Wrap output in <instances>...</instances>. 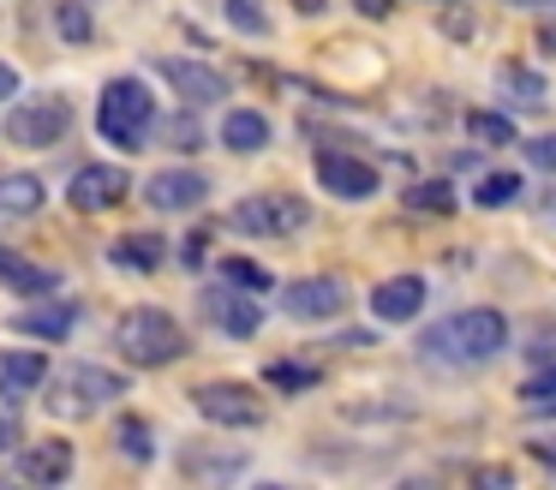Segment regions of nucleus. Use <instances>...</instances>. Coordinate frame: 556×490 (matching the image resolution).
I'll list each match as a JSON object with an SVG mask.
<instances>
[{
	"label": "nucleus",
	"instance_id": "1",
	"mask_svg": "<svg viewBox=\"0 0 556 490\" xmlns=\"http://www.w3.org/2000/svg\"><path fill=\"white\" fill-rule=\"evenodd\" d=\"M425 347H431L437 359H455V365H484V359H496L508 347V317L491 305L455 311V317H443L425 335Z\"/></svg>",
	"mask_w": 556,
	"mask_h": 490
},
{
	"label": "nucleus",
	"instance_id": "2",
	"mask_svg": "<svg viewBox=\"0 0 556 490\" xmlns=\"http://www.w3.org/2000/svg\"><path fill=\"white\" fill-rule=\"evenodd\" d=\"M156 126V96L144 90V78H109L97 96V131L114 150H138Z\"/></svg>",
	"mask_w": 556,
	"mask_h": 490
},
{
	"label": "nucleus",
	"instance_id": "3",
	"mask_svg": "<svg viewBox=\"0 0 556 490\" xmlns=\"http://www.w3.org/2000/svg\"><path fill=\"white\" fill-rule=\"evenodd\" d=\"M121 353H126V365H144V370H156V365H174V359L186 353V329L168 317V311H156V305H138V311H126L121 317Z\"/></svg>",
	"mask_w": 556,
	"mask_h": 490
},
{
	"label": "nucleus",
	"instance_id": "4",
	"mask_svg": "<svg viewBox=\"0 0 556 490\" xmlns=\"http://www.w3.org/2000/svg\"><path fill=\"white\" fill-rule=\"evenodd\" d=\"M228 222L240 227V234H252V239H288V234H300V227L312 222V203L293 198V191H276V198H240Z\"/></svg>",
	"mask_w": 556,
	"mask_h": 490
},
{
	"label": "nucleus",
	"instance_id": "5",
	"mask_svg": "<svg viewBox=\"0 0 556 490\" xmlns=\"http://www.w3.org/2000/svg\"><path fill=\"white\" fill-rule=\"evenodd\" d=\"M192 406L210 418V425H228V430L264 425V394H257L252 382H198Z\"/></svg>",
	"mask_w": 556,
	"mask_h": 490
},
{
	"label": "nucleus",
	"instance_id": "6",
	"mask_svg": "<svg viewBox=\"0 0 556 490\" xmlns=\"http://www.w3.org/2000/svg\"><path fill=\"white\" fill-rule=\"evenodd\" d=\"M66 126H73V102L66 96H30L25 108H13L7 138L25 143V150H49V143L66 138Z\"/></svg>",
	"mask_w": 556,
	"mask_h": 490
},
{
	"label": "nucleus",
	"instance_id": "7",
	"mask_svg": "<svg viewBox=\"0 0 556 490\" xmlns=\"http://www.w3.org/2000/svg\"><path fill=\"white\" fill-rule=\"evenodd\" d=\"M281 311L300 323H336L348 311V287L336 275H305V281H288L281 287Z\"/></svg>",
	"mask_w": 556,
	"mask_h": 490
},
{
	"label": "nucleus",
	"instance_id": "8",
	"mask_svg": "<svg viewBox=\"0 0 556 490\" xmlns=\"http://www.w3.org/2000/svg\"><path fill=\"white\" fill-rule=\"evenodd\" d=\"M126 394V382L114 377V370H102V365H73L61 377V394H54V413H97V406H109V401H121Z\"/></svg>",
	"mask_w": 556,
	"mask_h": 490
},
{
	"label": "nucleus",
	"instance_id": "9",
	"mask_svg": "<svg viewBox=\"0 0 556 490\" xmlns=\"http://www.w3.org/2000/svg\"><path fill=\"white\" fill-rule=\"evenodd\" d=\"M126 191H132V179H126V167H109V162H90L73 174V186H66V198H73V210L85 215H102L114 210V203H126Z\"/></svg>",
	"mask_w": 556,
	"mask_h": 490
},
{
	"label": "nucleus",
	"instance_id": "10",
	"mask_svg": "<svg viewBox=\"0 0 556 490\" xmlns=\"http://www.w3.org/2000/svg\"><path fill=\"white\" fill-rule=\"evenodd\" d=\"M210 198V179L198 167H162V174L144 179V203L150 210H168V215H186Z\"/></svg>",
	"mask_w": 556,
	"mask_h": 490
},
{
	"label": "nucleus",
	"instance_id": "11",
	"mask_svg": "<svg viewBox=\"0 0 556 490\" xmlns=\"http://www.w3.org/2000/svg\"><path fill=\"white\" fill-rule=\"evenodd\" d=\"M317 186L336 191V198H371L377 191V167L365 155H341V150H317Z\"/></svg>",
	"mask_w": 556,
	"mask_h": 490
},
{
	"label": "nucleus",
	"instance_id": "12",
	"mask_svg": "<svg viewBox=\"0 0 556 490\" xmlns=\"http://www.w3.org/2000/svg\"><path fill=\"white\" fill-rule=\"evenodd\" d=\"M156 72H162V78H168L192 108L222 102V96H228V78H222L216 66H204V60H180V54H174V60H156Z\"/></svg>",
	"mask_w": 556,
	"mask_h": 490
},
{
	"label": "nucleus",
	"instance_id": "13",
	"mask_svg": "<svg viewBox=\"0 0 556 490\" xmlns=\"http://www.w3.org/2000/svg\"><path fill=\"white\" fill-rule=\"evenodd\" d=\"M425 305V281L419 275H389L383 287L371 293V317L377 323H413Z\"/></svg>",
	"mask_w": 556,
	"mask_h": 490
},
{
	"label": "nucleus",
	"instance_id": "14",
	"mask_svg": "<svg viewBox=\"0 0 556 490\" xmlns=\"http://www.w3.org/2000/svg\"><path fill=\"white\" fill-rule=\"evenodd\" d=\"M73 323H78V305H73V299H42V305L18 311L13 329L30 335V341H66V335H73Z\"/></svg>",
	"mask_w": 556,
	"mask_h": 490
},
{
	"label": "nucleus",
	"instance_id": "15",
	"mask_svg": "<svg viewBox=\"0 0 556 490\" xmlns=\"http://www.w3.org/2000/svg\"><path fill=\"white\" fill-rule=\"evenodd\" d=\"M49 382V353L42 347H18V353L0 359V394H13V401H30V389Z\"/></svg>",
	"mask_w": 556,
	"mask_h": 490
},
{
	"label": "nucleus",
	"instance_id": "16",
	"mask_svg": "<svg viewBox=\"0 0 556 490\" xmlns=\"http://www.w3.org/2000/svg\"><path fill=\"white\" fill-rule=\"evenodd\" d=\"M66 473H73V442H61V437L30 442V449L18 454V478H30V485H61Z\"/></svg>",
	"mask_w": 556,
	"mask_h": 490
},
{
	"label": "nucleus",
	"instance_id": "17",
	"mask_svg": "<svg viewBox=\"0 0 556 490\" xmlns=\"http://www.w3.org/2000/svg\"><path fill=\"white\" fill-rule=\"evenodd\" d=\"M222 143H228L233 155H252L269 143V120L257 114V108H228L222 114Z\"/></svg>",
	"mask_w": 556,
	"mask_h": 490
},
{
	"label": "nucleus",
	"instance_id": "18",
	"mask_svg": "<svg viewBox=\"0 0 556 490\" xmlns=\"http://www.w3.org/2000/svg\"><path fill=\"white\" fill-rule=\"evenodd\" d=\"M109 257L114 263H121V269H162V257H168V239H162V234H121V239H114V246H109Z\"/></svg>",
	"mask_w": 556,
	"mask_h": 490
},
{
	"label": "nucleus",
	"instance_id": "19",
	"mask_svg": "<svg viewBox=\"0 0 556 490\" xmlns=\"http://www.w3.org/2000/svg\"><path fill=\"white\" fill-rule=\"evenodd\" d=\"M210 317H216L233 341H245V335H257V323H264V305H257V299H240V293H216L210 299Z\"/></svg>",
	"mask_w": 556,
	"mask_h": 490
},
{
	"label": "nucleus",
	"instance_id": "20",
	"mask_svg": "<svg viewBox=\"0 0 556 490\" xmlns=\"http://www.w3.org/2000/svg\"><path fill=\"white\" fill-rule=\"evenodd\" d=\"M0 281H13L18 293H54V281H61V275L42 269V263H30V257H18L13 246H0Z\"/></svg>",
	"mask_w": 556,
	"mask_h": 490
},
{
	"label": "nucleus",
	"instance_id": "21",
	"mask_svg": "<svg viewBox=\"0 0 556 490\" xmlns=\"http://www.w3.org/2000/svg\"><path fill=\"white\" fill-rule=\"evenodd\" d=\"M42 179L37 174H0V215H37Z\"/></svg>",
	"mask_w": 556,
	"mask_h": 490
},
{
	"label": "nucleus",
	"instance_id": "22",
	"mask_svg": "<svg viewBox=\"0 0 556 490\" xmlns=\"http://www.w3.org/2000/svg\"><path fill=\"white\" fill-rule=\"evenodd\" d=\"M407 210L413 215H448L455 210V191L443 179H425V186H407Z\"/></svg>",
	"mask_w": 556,
	"mask_h": 490
},
{
	"label": "nucleus",
	"instance_id": "23",
	"mask_svg": "<svg viewBox=\"0 0 556 490\" xmlns=\"http://www.w3.org/2000/svg\"><path fill=\"white\" fill-rule=\"evenodd\" d=\"M520 198V174H484L479 186H472V203L479 210H503V203Z\"/></svg>",
	"mask_w": 556,
	"mask_h": 490
},
{
	"label": "nucleus",
	"instance_id": "24",
	"mask_svg": "<svg viewBox=\"0 0 556 490\" xmlns=\"http://www.w3.org/2000/svg\"><path fill=\"white\" fill-rule=\"evenodd\" d=\"M114 449H121L126 461L144 466L150 454H156V442H150V425H144V418H121V430H114Z\"/></svg>",
	"mask_w": 556,
	"mask_h": 490
},
{
	"label": "nucleus",
	"instance_id": "25",
	"mask_svg": "<svg viewBox=\"0 0 556 490\" xmlns=\"http://www.w3.org/2000/svg\"><path fill=\"white\" fill-rule=\"evenodd\" d=\"M467 131L479 143H515V120L508 114H491V108H472L467 114Z\"/></svg>",
	"mask_w": 556,
	"mask_h": 490
},
{
	"label": "nucleus",
	"instance_id": "26",
	"mask_svg": "<svg viewBox=\"0 0 556 490\" xmlns=\"http://www.w3.org/2000/svg\"><path fill=\"white\" fill-rule=\"evenodd\" d=\"M180 466H186V478H210V473H245V454H222V461H204L198 449H186L180 454Z\"/></svg>",
	"mask_w": 556,
	"mask_h": 490
},
{
	"label": "nucleus",
	"instance_id": "27",
	"mask_svg": "<svg viewBox=\"0 0 556 490\" xmlns=\"http://www.w3.org/2000/svg\"><path fill=\"white\" fill-rule=\"evenodd\" d=\"M222 7H228V24H233L240 36H264V30H269V18L257 12V0H222Z\"/></svg>",
	"mask_w": 556,
	"mask_h": 490
},
{
	"label": "nucleus",
	"instance_id": "28",
	"mask_svg": "<svg viewBox=\"0 0 556 490\" xmlns=\"http://www.w3.org/2000/svg\"><path fill=\"white\" fill-rule=\"evenodd\" d=\"M520 401H527L532 413H556V370H544V377H532L527 389H520Z\"/></svg>",
	"mask_w": 556,
	"mask_h": 490
},
{
	"label": "nucleus",
	"instance_id": "29",
	"mask_svg": "<svg viewBox=\"0 0 556 490\" xmlns=\"http://www.w3.org/2000/svg\"><path fill=\"white\" fill-rule=\"evenodd\" d=\"M222 275L240 281V287H252V293H269V275L257 269V263H245V257H228V263H222Z\"/></svg>",
	"mask_w": 556,
	"mask_h": 490
},
{
	"label": "nucleus",
	"instance_id": "30",
	"mask_svg": "<svg viewBox=\"0 0 556 490\" xmlns=\"http://www.w3.org/2000/svg\"><path fill=\"white\" fill-rule=\"evenodd\" d=\"M61 36H66V42H90V7L66 0V7H61Z\"/></svg>",
	"mask_w": 556,
	"mask_h": 490
},
{
	"label": "nucleus",
	"instance_id": "31",
	"mask_svg": "<svg viewBox=\"0 0 556 490\" xmlns=\"http://www.w3.org/2000/svg\"><path fill=\"white\" fill-rule=\"evenodd\" d=\"M269 389H317V370H305V365H269Z\"/></svg>",
	"mask_w": 556,
	"mask_h": 490
},
{
	"label": "nucleus",
	"instance_id": "32",
	"mask_svg": "<svg viewBox=\"0 0 556 490\" xmlns=\"http://www.w3.org/2000/svg\"><path fill=\"white\" fill-rule=\"evenodd\" d=\"M503 90H515L520 102H539V96H544V84L532 78V72H520V66H503Z\"/></svg>",
	"mask_w": 556,
	"mask_h": 490
},
{
	"label": "nucleus",
	"instance_id": "33",
	"mask_svg": "<svg viewBox=\"0 0 556 490\" xmlns=\"http://www.w3.org/2000/svg\"><path fill=\"white\" fill-rule=\"evenodd\" d=\"M527 155H532V167H544V174H556V131H544V138H532V143H527Z\"/></svg>",
	"mask_w": 556,
	"mask_h": 490
},
{
	"label": "nucleus",
	"instance_id": "34",
	"mask_svg": "<svg viewBox=\"0 0 556 490\" xmlns=\"http://www.w3.org/2000/svg\"><path fill=\"white\" fill-rule=\"evenodd\" d=\"M204 246H210V234H192V239H186V251H180L186 269H204Z\"/></svg>",
	"mask_w": 556,
	"mask_h": 490
},
{
	"label": "nucleus",
	"instance_id": "35",
	"mask_svg": "<svg viewBox=\"0 0 556 490\" xmlns=\"http://www.w3.org/2000/svg\"><path fill=\"white\" fill-rule=\"evenodd\" d=\"M353 7H359L365 18H395V7H401V0H353Z\"/></svg>",
	"mask_w": 556,
	"mask_h": 490
},
{
	"label": "nucleus",
	"instance_id": "36",
	"mask_svg": "<svg viewBox=\"0 0 556 490\" xmlns=\"http://www.w3.org/2000/svg\"><path fill=\"white\" fill-rule=\"evenodd\" d=\"M13 96H18V72L0 60V102H13Z\"/></svg>",
	"mask_w": 556,
	"mask_h": 490
},
{
	"label": "nucleus",
	"instance_id": "37",
	"mask_svg": "<svg viewBox=\"0 0 556 490\" xmlns=\"http://www.w3.org/2000/svg\"><path fill=\"white\" fill-rule=\"evenodd\" d=\"M7 442H13V425H7V418H0V449H7Z\"/></svg>",
	"mask_w": 556,
	"mask_h": 490
}]
</instances>
